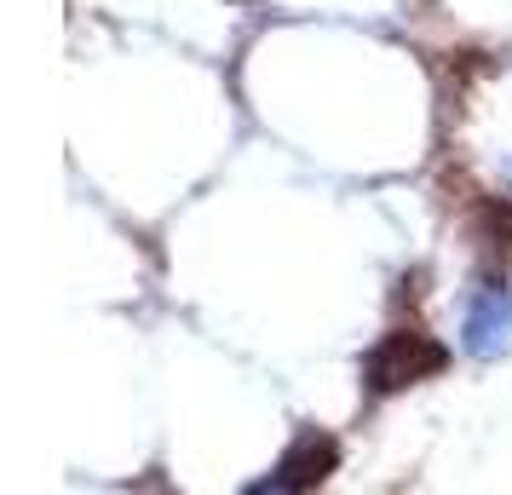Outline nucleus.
<instances>
[{
  "label": "nucleus",
  "instance_id": "1",
  "mask_svg": "<svg viewBox=\"0 0 512 495\" xmlns=\"http://www.w3.org/2000/svg\"><path fill=\"white\" fill-rule=\"evenodd\" d=\"M443 363H449V352H443V346H432L426 334H386V340L369 352L363 375H369L374 392H397V386H409V380L438 375Z\"/></svg>",
  "mask_w": 512,
  "mask_h": 495
},
{
  "label": "nucleus",
  "instance_id": "2",
  "mask_svg": "<svg viewBox=\"0 0 512 495\" xmlns=\"http://www.w3.org/2000/svg\"><path fill=\"white\" fill-rule=\"evenodd\" d=\"M466 352L472 357H495L512 340V294L507 288H478L466 306Z\"/></svg>",
  "mask_w": 512,
  "mask_h": 495
},
{
  "label": "nucleus",
  "instance_id": "3",
  "mask_svg": "<svg viewBox=\"0 0 512 495\" xmlns=\"http://www.w3.org/2000/svg\"><path fill=\"white\" fill-rule=\"evenodd\" d=\"M334 461H340V449H334V438H317V432H305L300 444L282 455V467L259 484V490H311V484H323L328 472H334Z\"/></svg>",
  "mask_w": 512,
  "mask_h": 495
}]
</instances>
